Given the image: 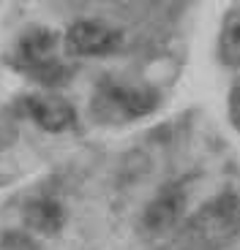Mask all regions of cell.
Instances as JSON below:
<instances>
[{"label": "cell", "instance_id": "cell-1", "mask_svg": "<svg viewBox=\"0 0 240 250\" xmlns=\"http://www.w3.org/2000/svg\"><path fill=\"white\" fill-rule=\"evenodd\" d=\"M57 38L55 30L49 27H30L25 36L19 38L17 52H14V65L33 82L44 87H60L71 76L69 65L57 60Z\"/></svg>", "mask_w": 240, "mask_h": 250}, {"label": "cell", "instance_id": "cell-3", "mask_svg": "<svg viewBox=\"0 0 240 250\" xmlns=\"http://www.w3.org/2000/svg\"><path fill=\"white\" fill-rule=\"evenodd\" d=\"M66 49L69 55L76 57H104L112 55L120 49L123 44V36H120L115 27L104 25V22H96V19H79L66 30L63 36Z\"/></svg>", "mask_w": 240, "mask_h": 250}, {"label": "cell", "instance_id": "cell-5", "mask_svg": "<svg viewBox=\"0 0 240 250\" xmlns=\"http://www.w3.org/2000/svg\"><path fill=\"white\" fill-rule=\"evenodd\" d=\"M183 209H186V193L180 188H167L147 204L142 223H145V229L150 234H164L180 220Z\"/></svg>", "mask_w": 240, "mask_h": 250}, {"label": "cell", "instance_id": "cell-6", "mask_svg": "<svg viewBox=\"0 0 240 250\" xmlns=\"http://www.w3.org/2000/svg\"><path fill=\"white\" fill-rule=\"evenodd\" d=\"M22 220H25V226L30 231L52 237V234H57L63 229L66 212L55 199H33V201H27L25 209H22Z\"/></svg>", "mask_w": 240, "mask_h": 250}, {"label": "cell", "instance_id": "cell-2", "mask_svg": "<svg viewBox=\"0 0 240 250\" xmlns=\"http://www.w3.org/2000/svg\"><path fill=\"white\" fill-rule=\"evenodd\" d=\"M158 106V95L145 87H128V84H115L107 82L96 90L93 98V114L96 120L109 125L128 123V120H139L150 114Z\"/></svg>", "mask_w": 240, "mask_h": 250}, {"label": "cell", "instance_id": "cell-8", "mask_svg": "<svg viewBox=\"0 0 240 250\" xmlns=\"http://www.w3.org/2000/svg\"><path fill=\"white\" fill-rule=\"evenodd\" d=\"M227 114L235 131H240V87H235L227 98Z\"/></svg>", "mask_w": 240, "mask_h": 250}, {"label": "cell", "instance_id": "cell-7", "mask_svg": "<svg viewBox=\"0 0 240 250\" xmlns=\"http://www.w3.org/2000/svg\"><path fill=\"white\" fill-rule=\"evenodd\" d=\"M218 60L227 68H240V8H229L218 33Z\"/></svg>", "mask_w": 240, "mask_h": 250}, {"label": "cell", "instance_id": "cell-4", "mask_svg": "<svg viewBox=\"0 0 240 250\" xmlns=\"http://www.w3.org/2000/svg\"><path fill=\"white\" fill-rule=\"evenodd\" d=\"M22 109L33 123L47 133H63L69 131L76 120V112L66 98L57 93H33L22 98Z\"/></svg>", "mask_w": 240, "mask_h": 250}]
</instances>
